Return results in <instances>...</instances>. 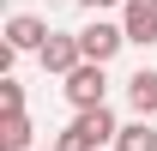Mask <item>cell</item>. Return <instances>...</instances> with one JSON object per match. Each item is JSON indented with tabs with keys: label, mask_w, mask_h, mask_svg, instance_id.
<instances>
[{
	"label": "cell",
	"mask_w": 157,
	"mask_h": 151,
	"mask_svg": "<svg viewBox=\"0 0 157 151\" xmlns=\"http://www.w3.org/2000/svg\"><path fill=\"white\" fill-rule=\"evenodd\" d=\"M121 139V121L109 109H85L67 121V133H55V151H103V145H115Z\"/></svg>",
	"instance_id": "cell-1"
},
{
	"label": "cell",
	"mask_w": 157,
	"mask_h": 151,
	"mask_svg": "<svg viewBox=\"0 0 157 151\" xmlns=\"http://www.w3.org/2000/svg\"><path fill=\"white\" fill-rule=\"evenodd\" d=\"M78 48H85V60H91V67H109V60L127 48V30H121V24H109V18H91L85 30H78Z\"/></svg>",
	"instance_id": "cell-2"
},
{
	"label": "cell",
	"mask_w": 157,
	"mask_h": 151,
	"mask_svg": "<svg viewBox=\"0 0 157 151\" xmlns=\"http://www.w3.org/2000/svg\"><path fill=\"white\" fill-rule=\"evenodd\" d=\"M60 91H67V103H73L78 115H85V109H109V103H103V97H109V73H103V67H91V60H85Z\"/></svg>",
	"instance_id": "cell-3"
},
{
	"label": "cell",
	"mask_w": 157,
	"mask_h": 151,
	"mask_svg": "<svg viewBox=\"0 0 157 151\" xmlns=\"http://www.w3.org/2000/svg\"><path fill=\"white\" fill-rule=\"evenodd\" d=\"M48 37H55V30H48L36 12H12V18H6V48H12V55H42Z\"/></svg>",
	"instance_id": "cell-4"
},
{
	"label": "cell",
	"mask_w": 157,
	"mask_h": 151,
	"mask_svg": "<svg viewBox=\"0 0 157 151\" xmlns=\"http://www.w3.org/2000/svg\"><path fill=\"white\" fill-rule=\"evenodd\" d=\"M42 73H60V79H73L78 67H85V48H78V30H55L48 37V48H42Z\"/></svg>",
	"instance_id": "cell-5"
},
{
	"label": "cell",
	"mask_w": 157,
	"mask_h": 151,
	"mask_svg": "<svg viewBox=\"0 0 157 151\" xmlns=\"http://www.w3.org/2000/svg\"><path fill=\"white\" fill-rule=\"evenodd\" d=\"M121 30H127V42H157V0H127Z\"/></svg>",
	"instance_id": "cell-6"
},
{
	"label": "cell",
	"mask_w": 157,
	"mask_h": 151,
	"mask_svg": "<svg viewBox=\"0 0 157 151\" xmlns=\"http://www.w3.org/2000/svg\"><path fill=\"white\" fill-rule=\"evenodd\" d=\"M127 103H133L139 121H145V115H157V73H151V67H139V73L127 79Z\"/></svg>",
	"instance_id": "cell-7"
},
{
	"label": "cell",
	"mask_w": 157,
	"mask_h": 151,
	"mask_svg": "<svg viewBox=\"0 0 157 151\" xmlns=\"http://www.w3.org/2000/svg\"><path fill=\"white\" fill-rule=\"evenodd\" d=\"M0 151H30V115H6L0 121Z\"/></svg>",
	"instance_id": "cell-8"
},
{
	"label": "cell",
	"mask_w": 157,
	"mask_h": 151,
	"mask_svg": "<svg viewBox=\"0 0 157 151\" xmlns=\"http://www.w3.org/2000/svg\"><path fill=\"white\" fill-rule=\"evenodd\" d=\"M115 151H157L151 121H127V127H121V139H115Z\"/></svg>",
	"instance_id": "cell-9"
},
{
	"label": "cell",
	"mask_w": 157,
	"mask_h": 151,
	"mask_svg": "<svg viewBox=\"0 0 157 151\" xmlns=\"http://www.w3.org/2000/svg\"><path fill=\"white\" fill-rule=\"evenodd\" d=\"M0 109H6V115H24V85H18V79H0Z\"/></svg>",
	"instance_id": "cell-10"
},
{
	"label": "cell",
	"mask_w": 157,
	"mask_h": 151,
	"mask_svg": "<svg viewBox=\"0 0 157 151\" xmlns=\"http://www.w3.org/2000/svg\"><path fill=\"white\" fill-rule=\"evenodd\" d=\"M85 6H91V12H103V6H127V0H85Z\"/></svg>",
	"instance_id": "cell-11"
},
{
	"label": "cell",
	"mask_w": 157,
	"mask_h": 151,
	"mask_svg": "<svg viewBox=\"0 0 157 151\" xmlns=\"http://www.w3.org/2000/svg\"><path fill=\"white\" fill-rule=\"evenodd\" d=\"M48 6H55V0H48Z\"/></svg>",
	"instance_id": "cell-12"
},
{
	"label": "cell",
	"mask_w": 157,
	"mask_h": 151,
	"mask_svg": "<svg viewBox=\"0 0 157 151\" xmlns=\"http://www.w3.org/2000/svg\"><path fill=\"white\" fill-rule=\"evenodd\" d=\"M48 151H55V145H48Z\"/></svg>",
	"instance_id": "cell-13"
}]
</instances>
